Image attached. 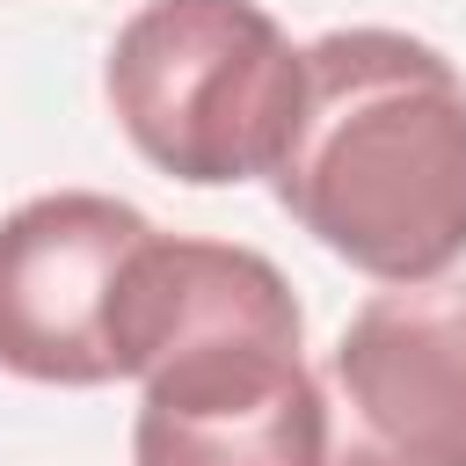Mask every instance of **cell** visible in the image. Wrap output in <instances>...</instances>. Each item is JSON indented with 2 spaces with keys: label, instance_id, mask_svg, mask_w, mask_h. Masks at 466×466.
<instances>
[{
  "label": "cell",
  "instance_id": "obj_4",
  "mask_svg": "<svg viewBox=\"0 0 466 466\" xmlns=\"http://www.w3.org/2000/svg\"><path fill=\"white\" fill-rule=\"evenodd\" d=\"M320 379V466H466V277L371 291Z\"/></svg>",
  "mask_w": 466,
  "mask_h": 466
},
{
  "label": "cell",
  "instance_id": "obj_1",
  "mask_svg": "<svg viewBox=\"0 0 466 466\" xmlns=\"http://www.w3.org/2000/svg\"><path fill=\"white\" fill-rule=\"evenodd\" d=\"M299 342L269 255L146 233L109 299L116 379H138L131 466H320V379Z\"/></svg>",
  "mask_w": 466,
  "mask_h": 466
},
{
  "label": "cell",
  "instance_id": "obj_3",
  "mask_svg": "<svg viewBox=\"0 0 466 466\" xmlns=\"http://www.w3.org/2000/svg\"><path fill=\"white\" fill-rule=\"evenodd\" d=\"M102 87L160 175L226 189L277 167L306 58L255 0H146L116 29Z\"/></svg>",
  "mask_w": 466,
  "mask_h": 466
},
{
  "label": "cell",
  "instance_id": "obj_2",
  "mask_svg": "<svg viewBox=\"0 0 466 466\" xmlns=\"http://www.w3.org/2000/svg\"><path fill=\"white\" fill-rule=\"evenodd\" d=\"M299 116L269 167L277 204L379 284L444 277L466 255V80L408 29H328L306 51Z\"/></svg>",
  "mask_w": 466,
  "mask_h": 466
},
{
  "label": "cell",
  "instance_id": "obj_5",
  "mask_svg": "<svg viewBox=\"0 0 466 466\" xmlns=\"http://www.w3.org/2000/svg\"><path fill=\"white\" fill-rule=\"evenodd\" d=\"M146 211L102 189H51L0 218V371L29 386H109V299Z\"/></svg>",
  "mask_w": 466,
  "mask_h": 466
}]
</instances>
